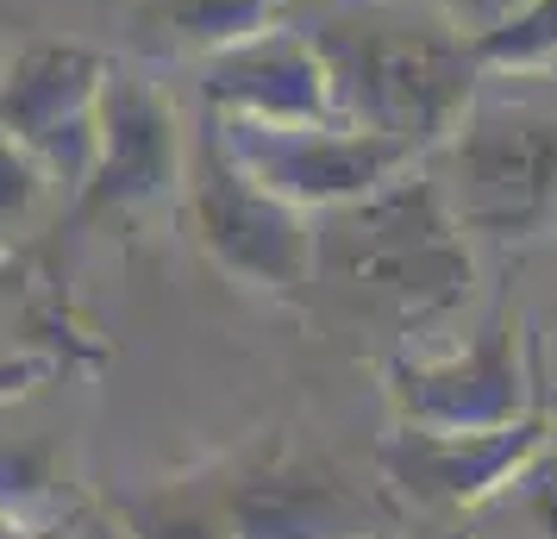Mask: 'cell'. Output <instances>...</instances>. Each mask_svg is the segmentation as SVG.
Here are the masks:
<instances>
[{"label":"cell","mask_w":557,"mask_h":539,"mask_svg":"<svg viewBox=\"0 0 557 539\" xmlns=\"http://www.w3.org/2000/svg\"><path fill=\"white\" fill-rule=\"evenodd\" d=\"M0 539H38V534H32V527H20L13 514H0Z\"/></svg>","instance_id":"22"},{"label":"cell","mask_w":557,"mask_h":539,"mask_svg":"<svg viewBox=\"0 0 557 539\" xmlns=\"http://www.w3.org/2000/svg\"><path fill=\"white\" fill-rule=\"evenodd\" d=\"M120 520L132 539H232L220 495H195V489H163L151 502H126Z\"/></svg>","instance_id":"15"},{"label":"cell","mask_w":557,"mask_h":539,"mask_svg":"<svg viewBox=\"0 0 557 539\" xmlns=\"http://www.w3.org/2000/svg\"><path fill=\"white\" fill-rule=\"evenodd\" d=\"M207 126L220 138V151L257 188L282 195L301 213L351 201V195L376 188L382 176L413 163L407 145L376 138L363 126H345V120H220V113H207Z\"/></svg>","instance_id":"5"},{"label":"cell","mask_w":557,"mask_h":539,"mask_svg":"<svg viewBox=\"0 0 557 539\" xmlns=\"http://www.w3.org/2000/svg\"><path fill=\"white\" fill-rule=\"evenodd\" d=\"M45 370H51V358H0V402L20 395L26 383H38Z\"/></svg>","instance_id":"21"},{"label":"cell","mask_w":557,"mask_h":539,"mask_svg":"<svg viewBox=\"0 0 557 539\" xmlns=\"http://www.w3.org/2000/svg\"><path fill=\"white\" fill-rule=\"evenodd\" d=\"M201 107L220 120H338L326 63L288 20L201 57Z\"/></svg>","instance_id":"10"},{"label":"cell","mask_w":557,"mask_h":539,"mask_svg":"<svg viewBox=\"0 0 557 539\" xmlns=\"http://www.w3.org/2000/svg\"><path fill=\"white\" fill-rule=\"evenodd\" d=\"M470 57L482 76L495 70H557V0H513L488 26L470 32Z\"/></svg>","instance_id":"13"},{"label":"cell","mask_w":557,"mask_h":539,"mask_svg":"<svg viewBox=\"0 0 557 539\" xmlns=\"http://www.w3.org/2000/svg\"><path fill=\"white\" fill-rule=\"evenodd\" d=\"M182 201L188 220L201 232V252L238 277L245 289L263 295H301L307 289V264H313V220L301 207H288L282 195L257 188L226 151L213 126L188 132V163H182Z\"/></svg>","instance_id":"4"},{"label":"cell","mask_w":557,"mask_h":539,"mask_svg":"<svg viewBox=\"0 0 557 539\" xmlns=\"http://www.w3.org/2000/svg\"><path fill=\"white\" fill-rule=\"evenodd\" d=\"M57 534H63V539H132L126 520H113V514H70Z\"/></svg>","instance_id":"20"},{"label":"cell","mask_w":557,"mask_h":539,"mask_svg":"<svg viewBox=\"0 0 557 539\" xmlns=\"http://www.w3.org/2000/svg\"><path fill=\"white\" fill-rule=\"evenodd\" d=\"M188 132L170 88L132 63H107L101 101H95V163L76 207L88 220H132L182 195Z\"/></svg>","instance_id":"6"},{"label":"cell","mask_w":557,"mask_h":539,"mask_svg":"<svg viewBox=\"0 0 557 539\" xmlns=\"http://www.w3.org/2000/svg\"><path fill=\"white\" fill-rule=\"evenodd\" d=\"M232 539H370L376 514L363 495L301 464H257L220 489Z\"/></svg>","instance_id":"11"},{"label":"cell","mask_w":557,"mask_h":539,"mask_svg":"<svg viewBox=\"0 0 557 539\" xmlns=\"http://www.w3.org/2000/svg\"><path fill=\"white\" fill-rule=\"evenodd\" d=\"M388 395L401 427H432V433H482L532 414V383L520 364V327L495 314L463 352L445 358H395L388 364Z\"/></svg>","instance_id":"8"},{"label":"cell","mask_w":557,"mask_h":539,"mask_svg":"<svg viewBox=\"0 0 557 539\" xmlns=\"http://www.w3.org/2000/svg\"><path fill=\"white\" fill-rule=\"evenodd\" d=\"M552 433L557 427L545 420V408L520 414L507 427H482V433L401 427V433H388L376 445V464L388 483H401L426 509H482Z\"/></svg>","instance_id":"9"},{"label":"cell","mask_w":557,"mask_h":539,"mask_svg":"<svg viewBox=\"0 0 557 539\" xmlns=\"http://www.w3.org/2000/svg\"><path fill=\"white\" fill-rule=\"evenodd\" d=\"M51 170L13 138H0V252H13V238L38 220V207L51 201Z\"/></svg>","instance_id":"16"},{"label":"cell","mask_w":557,"mask_h":539,"mask_svg":"<svg viewBox=\"0 0 557 539\" xmlns=\"http://www.w3.org/2000/svg\"><path fill=\"white\" fill-rule=\"evenodd\" d=\"M276 20V0H132V45L151 57H213Z\"/></svg>","instance_id":"12"},{"label":"cell","mask_w":557,"mask_h":539,"mask_svg":"<svg viewBox=\"0 0 557 539\" xmlns=\"http://www.w3.org/2000/svg\"><path fill=\"white\" fill-rule=\"evenodd\" d=\"M545 420H552V427H557V389H552V402H545Z\"/></svg>","instance_id":"23"},{"label":"cell","mask_w":557,"mask_h":539,"mask_svg":"<svg viewBox=\"0 0 557 539\" xmlns=\"http://www.w3.org/2000/svg\"><path fill=\"white\" fill-rule=\"evenodd\" d=\"M307 220H313L307 289H320L345 320H382L388 333H413L470 295L476 277L470 232L451 220L420 157Z\"/></svg>","instance_id":"2"},{"label":"cell","mask_w":557,"mask_h":539,"mask_svg":"<svg viewBox=\"0 0 557 539\" xmlns=\"http://www.w3.org/2000/svg\"><path fill=\"white\" fill-rule=\"evenodd\" d=\"M420 163L463 232H545L557 220V70L482 76Z\"/></svg>","instance_id":"3"},{"label":"cell","mask_w":557,"mask_h":539,"mask_svg":"<svg viewBox=\"0 0 557 539\" xmlns=\"http://www.w3.org/2000/svg\"><path fill=\"white\" fill-rule=\"evenodd\" d=\"M107 57L95 45L38 38L0 63V138H13L51 170L57 188L82 195L95 163V101Z\"/></svg>","instance_id":"7"},{"label":"cell","mask_w":557,"mask_h":539,"mask_svg":"<svg viewBox=\"0 0 557 539\" xmlns=\"http://www.w3.org/2000/svg\"><path fill=\"white\" fill-rule=\"evenodd\" d=\"M7 320H38V308H32V283L26 270H20V257L0 252V327Z\"/></svg>","instance_id":"18"},{"label":"cell","mask_w":557,"mask_h":539,"mask_svg":"<svg viewBox=\"0 0 557 539\" xmlns=\"http://www.w3.org/2000/svg\"><path fill=\"white\" fill-rule=\"evenodd\" d=\"M276 20L320 51L332 82V113L345 126L395 138L413 157L438 145L482 82L470 32L438 7L407 0H276Z\"/></svg>","instance_id":"1"},{"label":"cell","mask_w":557,"mask_h":539,"mask_svg":"<svg viewBox=\"0 0 557 539\" xmlns=\"http://www.w3.org/2000/svg\"><path fill=\"white\" fill-rule=\"evenodd\" d=\"M432 7H438L445 20H457V26H463V32H476V26H488L495 13H507L513 0H432Z\"/></svg>","instance_id":"19"},{"label":"cell","mask_w":557,"mask_h":539,"mask_svg":"<svg viewBox=\"0 0 557 539\" xmlns=\"http://www.w3.org/2000/svg\"><path fill=\"white\" fill-rule=\"evenodd\" d=\"M57 458L63 445L57 433H13L0 427V514H13L20 527H45V514H57Z\"/></svg>","instance_id":"14"},{"label":"cell","mask_w":557,"mask_h":539,"mask_svg":"<svg viewBox=\"0 0 557 539\" xmlns=\"http://www.w3.org/2000/svg\"><path fill=\"white\" fill-rule=\"evenodd\" d=\"M482 509H513L520 520H532L545 539H557V433L545 439V445H539V452H532V458L520 464V470H513Z\"/></svg>","instance_id":"17"},{"label":"cell","mask_w":557,"mask_h":539,"mask_svg":"<svg viewBox=\"0 0 557 539\" xmlns=\"http://www.w3.org/2000/svg\"><path fill=\"white\" fill-rule=\"evenodd\" d=\"M370 539H382V534H370Z\"/></svg>","instance_id":"24"}]
</instances>
